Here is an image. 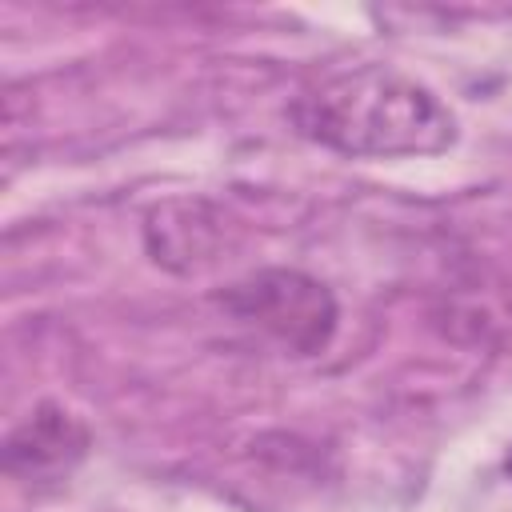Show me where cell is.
Returning a JSON list of instances; mask_svg holds the SVG:
<instances>
[{
	"mask_svg": "<svg viewBox=\"0 0 512 512\" xmlns=\"http://www.w3.org/2000/svg\"><path fill=\"white\" fill-rule=\"evenodd\" d=\"M292 120L308 140L364 160L436 156L456 140V116L448 104L392 64L332 72L296 96Z\"/></svg>",
	"mask_w": 512,
	"mask_h": 512,
	"instance_id": "1",
	"label": "cell"
},
{
	"mask_svg": "<svg viewBox=\"0 0 512 512\" xmlns=\"http://www.w3.org/2000/svg\"><path fill=\"white\" fill-rule=\"evenodd\" d=\"M224 308L268 332L292 356H316L336 332V296L308 272L296 268H260L248 280L224 288Z\"/></svg>",
	"mask_w": 512,
	"mask_h": 512,
	"instance_id": "2",
	"label": "cell"
},
{
	"mask_svg": "<svg viewBox=\"0 0 512 512\" xmlns=\"http://www.w3.org/2000/svg\"><path fill=\"white\" fill-rule=\"evenodd\" d=\"M92 432L64 404H36L4 440V472L28 488L64 484L88 456Z\"/></svg>",
	"mask_w": 512,
	"mask_h": 512,
	"instance_id": "3",
	"label": "cell"
},
{
	"mask_svg": "<svg viewBox=\"0 0 512 512\" xmlns=\"http://www.w3.org/2000/svg\"><path fill=\"white\" fill-rule=\"evenodd\" d=\"M144 244L156 264L172 272H196L224 248V212L208 200H168L148 216Z\"/></svg>",
	"mask_w": 512,
	"mask_h": 512,
	"instance_id": "4",
	"label": "cell"
},
{
	"mask_svg": "<svg viewBox=\"0 0 512 512\" xmlns=\"http://www.w3.org/2000/svg\"><path fill=\"white\" fill-rule=\"evenodd\" d=\"M504 472L512 476V448H508V456H504Z\"/></svg>",
	"mask_w": 512,
	"mask_h": 512,
	"instance_id": "5",
	"label": "cell"
}]
</instances>
